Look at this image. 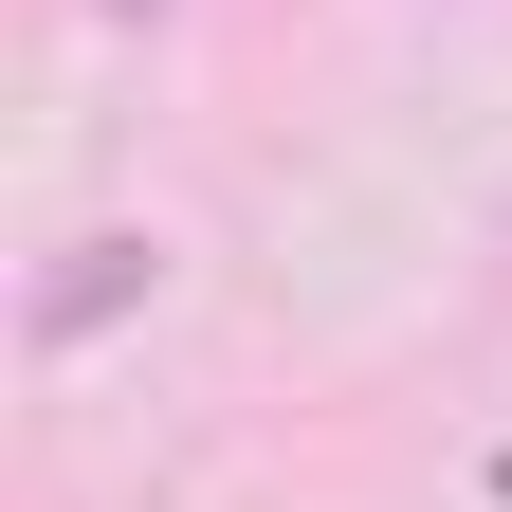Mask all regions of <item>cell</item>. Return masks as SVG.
Masks as SVG:
<instances>
[{
	"label": "cell",
	"instance_id": "cell-1",
	"mask_svg": "<svg viewBox=\"0 0 512 512\" xmlns=\"http://www.w3.org/2000/svg\"><path fill=\"white\" fill-rule=\"evenodd\" d=\"M147 293H165V238H147V220H92V238L37 275V311H19V330H37V366H74V348H92V330H128Z\"/></svg>",
	"mask_w": 512,
	"mask_h": 512
}]
</instances>
